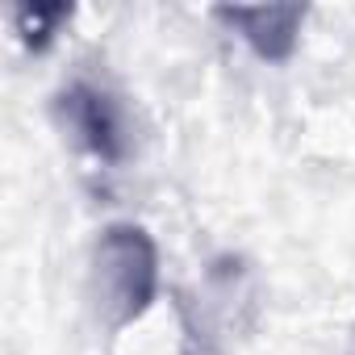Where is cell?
I'll use <instances>...</instances> for the list:
<instances>
[{
  "mask_svg": "<svg viewBox=\"0 0 355 355\" xmlns=\"http://www.w3.org/2000/svg\"><path fill=\"white\" fill-rule=\"evenodd\" d=\"M67 17H71V9H63V5H21L17 9V30L34 51H42Z\"/></svg>",
  "mask_w": 355,
  "mask_h": 355,
  "instance_id": "obj_4",
  "label": "cell"
},
{
  "mask_svg": "<svg viewBox=\"0 0 355 355\" xmlns=\"http://www.w3.org/2000/svg\"><path fill=\"white\" fill-rule=\"evenodd\" d=\"M96 268L117 322H134L159 293V251L142 226H109L96 243Z\"/></svg>",
  "mask_w": 355,
  "mask_h": 355,
  "instance_id": "obj_1",
  "label": "cell"
},
{
  "mask_svg": "<svg viewBox=\"0 0 355 355\" xmlns=\"http://www.w3.org/2000/svg\"><path fill=\"white\" fill-rule=\"evenodd\" d=\"M59 113L63 121L71 125V134L105 163H121L125 159V125H121V113L113 105L109 92H101L96 84H71L63 96H59Z\"/></svg>",
  "mask_w": 355,
  "mask_h": 355,
  "instance_id": "obj_2",
  "label": "cell"
},
{
  "mask_svg": "<svg viewBox=\"0 0 355 355\" xmlns=\"http://www.w3.org/2000/svg\"><path fill=\"white\" fill-rule=\"evenodd\" d=\"M218 17L234 26L259 59L284 63L297 51L305 9L301 5H234V9H218Z\"/></svg>",
  "mask_w": 355,
  "mask_h": 355,
  "instance_id": "obj_3",
  "label": "cell"
}]
</instances>
